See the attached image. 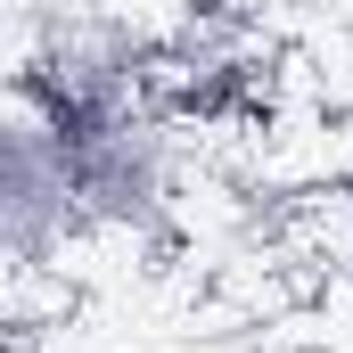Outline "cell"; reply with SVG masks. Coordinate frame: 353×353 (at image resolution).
I'll list each match as a JSON object with an SVG mask.
<instances>
[{
	"mask_svg": "<svg viewBox=\"0 0 353 353\" xmlns=\"http://www.w3.org/2000/svg\"><path fill=\"white\" fill-rule=\"evenodd\" d=\"M33 107V99H25ZM41 115V107H33ZM58 132V157L74 173V205L99 230H157L173 205V115L157 99L99 107V115H41Z\"/></svg>",
	"mask_w": 353,
	"mask_h": 353,
	"instance_id": "cell-1",
	"label": "cell"
},
{
	"mask_svg": "<svg viewBox=\"0 0 353 353\" xmlns=\"http://www.w3.org/2000/svg\"><path fill=\"white\" fill-rule=\"evenodd\" d=\"M157 83V41L148 25H132L123 8H41L17 99H33L41 115H99V107H140Z\"/></svg>",
	"mask_w": 353,
	"mask_h": 353,
	"instance_id": "cell-2",
	"label": "cell"
},
{
	"mask_svg": "<svg viewBox=\"0 0 353 353\" xmlns=\"http://www.w3.org/2000/svg\"><path fill=\"white\" fill-rule=\"evenodd\" d=\"M74 222H83V205H74V173L58 157V132L8 90V107H0V247H8L17 279L58 263Z\"/></svg>",
	"mask_w": 353,
	"mask_h": 353,
	"instance_id": "cell-3",
	"label": "cell"
}]
</instances>
